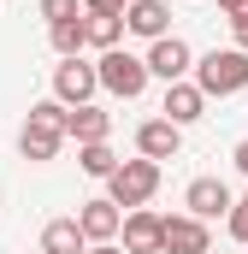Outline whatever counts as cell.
<instances>
[{
	"mask_svg": "<svg viewBox=\"0 0 248 254\" xmlns=\"http://www.w3.org/2000/svg\"><path fill=\"white\" fill-rule=\"evenodd\" d=\"M95 89H101V83H95V65L83 60V54L54 65V101H60V107H89Z\"/></svg>",
	"mask_w": 248,
	"mask_h": 254,
	"instance_id": "5b68a950",
	"label": "cell"
},
{
	"mask_svg": "<svg viewBox=\"0 0 248 254\" xmlns=\"http://www.w3.org/2000/svg\"><path fill=\"white\" fill-rule=\"evenodd\" d=\"M142 65H148V77H160V83H184L189 65H195V54H189L184 36H160V42H148Z\"/></svg>",
	"mask_w": 248,
	"mask_h": 254,
	"instance_id": "8992f818",
	"label": "cell"
},
{
	"mask_svg": "<svg viewBox=\"0 0 248 254\" xmlns=\"http://www.w3.org/2000/svg\"><path fill=\"white\" fill-rule=\"evenodd\" d=\"M189 71H195V89H201L207 101H213V95L225 101V95H243L248 89V54L243 48H213V54H201V60L189 65Z\"/></svg>",
	"mask_w": 248,
	"mask_h": 254,
	"instance_id": "6da1fadb",
	"label": "cell"
},
{
	"mask_svg": "<svg viewBox=\"0 0 248 254\" xmlns=\"http://www.w3.org/2000/svg\"><path fill=\"white\" fill-rule=\"evenodd\" d=\"M83 12H95V18H124V0H83Z\"/></svg>",
	"mask_w": 248,
	"mask_h": 254,
	"instance_id": "44dd1931",
	"label": "cell"
},
{
	"mask_svg": "<svg viewBox=\"0 0 248 254\" xmlns=\"http://www.w3.org/2000/svg\"><path fill=\"white\" fill-rule=\"evenodd\" d=\"M160 254H213V231H207L201 219L178 213V219L160 225Z\"/></svg>",
	"mask_w": 248,
	"mask_h": 254,
	"instance_id": "ba28073f",
	"label": "cell"
},
{
	"mask_svg": "<svg viewBox=\"0 0 248 254\" xmlns=\"http://www.w3.org/2000/svg\"><path fill=\"white\" fill-rule=\"evenodd\" d=\"M83 254H124V249H119V243H89Z\"/></svg>",
	"mask_w": 248,
	"mask_h": 254,
	"instance_id": "d4e9b609",
	"label": "cell"
},
{
	"mask_svg": "<svg viewBox=\"0 0 248 254\" xmlns=\"http://www.w3.org/2000/svg\"><path fill=\"white\" fill-rule=\"evenodd\" d=\"M83 24H89V42H95L101 54L124 42V18H95V12H83Z\"/></svg>",
	"mask_w": 248,
	"mask_h": 254,
	"instance_id": "ac0fdd59",
	"label": "cell"
},
{
	"mask_svg": "<svg viewBox=\"0 0 248 254\" xmlns=\"http://www.w3.org/2000/svg\"><path fill=\"white\" fill-rule=\"evenodd\" d=\"M77 166H83V178H113V172H119V154H113L107 142H83V148H77Z\"/></svg>",
	"mask_w": 248,
	"mask_h": 254,
	"instance_id": "e0dca14e",
	"label": "cell"
},
{
	"mask_svg": "<svg viewBox=\"0 0 248 254\" xmlns=\"http://www.w3.org/2000/svg\"><path fill=\"white\" fill-rule=\"evenodd\" d=\"M60 142H65V107L60 101H36L30 119H24V130H18V154L42 166V160L60 154Z\"/></svg>",
	"mask_w": 248,
	"mask_h": 254,
	"instance_id": "7a4b0ae2",
	"label": "cell"
},
{
	"mask_svg": "<svg viewBox=\"0 0 248 254\" xmlns=\"http://www.w3.org/2000/svg\"><path fill=\"white\" fill-rule=\"evenodd\" d=\"M231 30H237V48L248 54V12H237V18H231Z\"/></svg>",
	"mask_w": 248,
	"mask_h": 254,
	"instance_id": "7402d4cb",
	"label": "cell"
},
{
	"mask_svg": "<svg viewBox=\"0 0 248 254\" xmlns=\"http://www.w3.org/2000/svg\"><path fill=\"white\" fill-rule=\"evenodd\" d=\"M225 225H231V237H237V243H248V195H243V201H231Z\"/></svg>",
	"mask_w": 248,
	"mask_h": 254,
	"instance_id": "d6986e66",
	"label": "cell"
},
{
	"mask_svg": "<svg viewBox=\"0 0 248 254\" xmlns=\"http://www.w3.org/2000/svg\"><path fill=\"white\" fill-rule=\"evenodd\" d=\"M48 42H54L60 60H77V54L89 48V24H83V12H77V18H60V24H48Z\"/></svg>",
	"mask_w": 248,
	"mask_h": 254,
	"instance_id": "9a60e30c",
	"label": "cell"
},
{
	"mask_svg": "<svg viewBox=\"0 0 248 254\" xmlns=\"http://www.w3.org/2000/svg\"><path fill=\"white\" fill-rule=\"evenodd\" d=\"M178 148H184V130L172 125V119H148V125H136V154L142 160H178Z\"/></svg>",
	"mask_w": 248,
	"mask_h": 254,
	"instance_id": "30bf717a",
	"label": "cell"
},
{
	"mask_svg": "<svg viewBox=\"0 0 248 254\" xmlns=\"http://www.w3.org/2000/svg\"><path fill=\"white\" fill-rule=\"evenodd\" d=\"M201 113H207V95H201L189 77H184V83H166V107H160V119H172V125L184 130V125H195Z\"/></svg>",
	"mask_w": 248,
	"mask_h": 254,
	"instance_id": "4fadbf2b",
	"label": "cell"
},
{
	"mask_svg": "<svg viewBox=\"0 0 248 254\" xmlns=\"http://www.w3.org/2000/svg\"><path fill=\"white\" fill-rule=\"evenodd\" d=\"M231 201H237V195H231V184H225V178H195V184L184 190V207H189V219H201V225L225 219V213H231Z\"/></svg>",
	"mask_w": 248,
	"mask_h": 254,
	"instance_id": "52a82bcc",
	"label": "cell"
},
{
	"mask_svg": "<svg viewBox=\"0 0 248 254\" xmlns=\"http://www.w3.org/2000/svg\"><path fill=\"white\" fill-rule=\"evenodd\" d=\"M219 12H225V18H237V12H248V0H219Z\"/></svg>",
	"mask_w": 248,
	"mask_h": 254,
	"instance_id": "603a6c76",
	"label": "cell"
},
{
	"mask_svg": "<svg viewBox=\"0 0 248 254\" xmlns=\"http://www.w3.org/2000/svg\"><path fill=\"white\" fill-rule=\"evenodd\" d=\"M95 83H101L107 95H119V101H136V95L148 89V65L136 60V54H124V48H107V54L95 60Z\"/></svg>",
	"mask_w": 248,
	"mask_h": 254,
	"instance_id": "277c9868",
	"label": "cell"
},
{
	"mask_svg": "<svg viewBox=\"0 0 248 254\" xmlns=\"http://www.w3.org/2000/svg\"><path fill=\"white\" fill-rule=\"evenodd\" d=\"M36 12H42V18H48V24H60V18H77V12H83V6H77V0H42V6H36Z\"/></svg>",
	"mask_w": 248,
	"mask_h": 254,
	"instance_id": "ffe728a7",
	"label": "cell"
},
{
	"mask_svg": "<svg viewBox=\"0 0 248 254\" xmlns=\"http://www.w3.org/2000/svg\"><path fill=\"white\" fill-rule=\"evenodd\" d=\"M65 136H77V148L83 142H107L113 136V113H101L95 101L89 107H65Z\"/></svg>",
	"mask_w": 248,
	"mask_h": 254,
	"instance_id": "5bb4252c",
	"label": "cell"
},
{
	"mask_svg": "<svg viewBox=\"0 0 248 254\" xmlns=\"http://www.w3.org/2000/svg\"><path fill=\"white\" fill-rule=\"evenodd\" d=\"M160 213H148V207H130L124 213V225H119V237H124V254H160Z\"/></svg>",
	"mask_w": 248,
	"mask_h": 254,
	"instance_id": "7c38bea8",
	"label": "cell"
},
{
	"mask_svg": "<svg viewBox=\"0 0 248 254\" xmlns=\"http://www.w3.org/2000/svg\"><path fill=\"white\" fill-rule=\"evenodd\" d=\"M124 30L142 42H160V36H172V6L166 0H124Z\"/></svg>",
	"mask_w": 248,
	"mask_h": 254,
	"instance_id": "9c48e42d",
	"label": "cell"
},
{
	"mask_svg": "<svg viewBox=\"0 0 248 254\" xmlns=\"http://www.w3.org/2000/svg\"><path fill=\"white\" fill-rule=\"evenodd\" d=\"M154 190H160V166L154 160H119V172L107 178V201L119 207V213H130V207H148L154 201Z\"/></svg>",
	"mask_w": 248,
	"mask_h": 254,
	"instance_id": "3957f363",
	"label": "cell"
},
{
	"mask_svg": "<svg viewBox=\"0 0 248 254\" xmlns=\"http://www.w3.org/2000/svg\"><path fill=\"white\" fill-rule=\"evenodd\" d=\"M237 172H243V178H248V136H243V142H237Z\"/></svg>",
	"mask_w": 248,
	"mask_h": 254,
	"instance_id": "cb8c5ba5",
	"label": "cell"
},
{
	"mask_svg": "<svg viewBox=\"0 0 248 254\" xmlns=\"http://www.w3.org/2000/svg\"><path fill=\"white\" fill-rule=\"evenodd\" d=\"M124 225V213L107 201V195H95V201H83L77 207V231H83V243H113Z\"/></svg>",
	"mask_w": 248,
	"mask_h": 254,
	"instance_id": "8fae6325",
	"label": "cell"
},
{
	"mask_svg": "<svg viewBox=\"0 0 248 254\" xmlns=\"http://www.w3.org/2000/svg\"><path fill=\"white\" fill-rule=\"evenodd\" d=\"M83 231H77V219H48L42 225V254H83Z\"/></svg>",
	"mask_w": 248,
	"mask_h": 254,
	"instance_id": "2e32d148",
	"label": "cell"
}]
</instances>
